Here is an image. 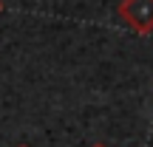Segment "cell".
Masks as SVG:
<instances>
[{
  "instance_id": "1",
  "label": "cell",
  "mask_w": 153,
  "mask_h": 147,
  "mask_svg": "<svg viewBox=\"0 0 153 147\" xmlns=\"http://www.w3.org/2000/svg\"><path fill=\"white\" fill-rule=\"evenodd\" d=\"M116 14L136 34H153V0H122Z\"/></svg>"
},
{
  "instance_id": "2",
  "label": "cell",
  "mask_w": 153,
  "mask_h": 147,
  "mask_svg": "<svg viewBox=\"0 0 153 147\" xmlns=\"http://www.w3.org/2000/svg\"><path fill=\"white\" fill-rule=\"evenodd\" d=\"M91 147H108V144H102V142H99V144H91Z\"/></svg>"
},
{
  "instance_id": "3",
  "label": "cell",
  "mask_w": 153,
  "mask_h": 147,
  "mask_svg": "<svg viewBox=\"0 0 153 147\" xmlns=\"http://www.w3.org/2000/svg\"><path fill=\"white\" fill-rule=\"evenodd\" d=\"M0 11H3V0H0Z\"/></svg>"
},
{
  "instance_id": "4",
  "label": "cell",
  "mask_w": 153,
  "mask_h": 147,
  "mask_svg": "<svg viewBox=\"0 0 153 147\" xmlns=\"http://www.w3.org/2000/svg\"><path fill=\"white\" fill-rule=\"evenodd\" d=\"M17 147H26V144H17Z\"/></svg>"
}]
</instances>
